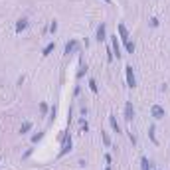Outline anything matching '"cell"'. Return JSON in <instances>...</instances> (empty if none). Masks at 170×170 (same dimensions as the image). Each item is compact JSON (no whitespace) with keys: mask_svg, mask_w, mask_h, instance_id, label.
<instances>
[{"mask_svg":"<svg viewBox=\"0 0 170 170\" xmlns=\"http://www.w3.org/2000/svg\"><path fill=\"white\" fill-rule=\"evenodd\" d=\"M125 119L127 121H133V119H135V107H133L131 101L125 103Z\"/></svg>","mask_w":170,"mask_h":170,"instance_id":"cell-1","label":"cell"},{"mask_svg":"<svg viewBox=\"0 0 170 170\" xmlns=\"http://www.w3.org/2000/svg\"><path fill=\"white\" fill-rule=\"evenodd\" d=\"M127 83H129V87H136V79H135V73H133V67L131 65H127Z\"/></svg>","mask_w":170,"mask_h":170,"instance_id":"cell-2","label":"cell"},{"mask_svg":"<svg viewBox=\"0 0 170 170\" xmlns=\"http://www.w3.org/2000/svg\"><path fill=\"white\" fill-rule=\"evenodd\" d=\"M150 115H152V119H162V117H164V109H162L160 105H152Z\"/></svg>","mask_w":170,"mask_h":170,"instance_id":"cell-3","label":"cell"},{"mask_svg":"<svg viewBox=\"0 0 170 170\" xmlns=\"http://www.w3.org/2000/svg\"><path fill=\"white\" fill-rule=\"evenodd\" d=\"M117 30H119V34H121V40H123V44H125V42H129V32H127L125 26H123V24H119V26H117Z\"/></svg>","mask_w":170,"mask_h":170,"instance_id":"cell-4","label":"cell"},{"mask_svg":"<svg viewBox=\"0 0 170 170\" xmlns=\"http://www.w3.org/2000/svg\"><path fill=\"white\" fill-rule=\"evenodd\" d=\"M105 40V22H101V26L97 28V42H103Z\"/></svg>","mask_w":170,"mask_h":170,"instance_id":"cell-5","label":"cell"},{"mask_svg":"<svg viewBox=\"0 0 170 170\" xmlns=\"http://www.w3.org/2000/svg\"><path fill=\"white\" fill-rule=\"evenodd\" d=\"M77 47H79V44H77L75 40H71V42H69V44L65 45V54H71V52H75Z\"/></svg>","mask_w":170,"mask_h":170,"instance_id":"cell-6","label":"cell"},{"mask_svg":"<svg viewBox=\"0 0 170 170\" xmlns=\"http://www.w3.org/2000/svg\"><path fill=\"white\" fill-rule=\"evenodd\" d=\"M111 38H113V50H115V56L121 57L123 54H121V45H119V42H117V36H111Z\"/></svg>","mask_w":170,"mask_h":170,"instance_id":"cell-7","label":"cell"},{"mask_svg":"<svg viewBox=\"0 0 170 170\" xmlns=\"http://www.w3.org/2000/svg\"><path fill=\"white\" fill-rule=\"evenodd\" d=\"M67 150H71V138H69V136L65 138V142H63V147H61V152H59V156H63Z\"/></svg>","mask_w":170,"mask_h":170,"instance_id":"cell-8","label":"cell"},{"mask_svg":"<svg viewBox=\"0 0 170 170\" xmlns=\"http://www.w3.org/2000/svg\"><path fill=\"white\" fill-rule=\"evenodd\" d=\"M109 123H111V127H113V131H115V133H121V127H119V123L115 121V117H113V115L109 117Z\"/></svg>","mask_w":170,"mask_h":170,"instance_id":"cell-9","label":"cell"},{"mask_svg":"<svg viewBox=\"0 0 170 170\" xmlns=\"http://www.w3.org/2000/svg\"><path fill=\"white\" fill-rule=\"evenodd\" d=\"M26 26H28V20H18V24H16V32H22Z\"/></svg>","mask_w":170,"mask_h":170,"instance_id":"cell-10","label":"cell"},{"mask_svg":"<svg viewBox=\"0 0 170 170\" xmlns=\"http://www.w3.org/2000/svg\"><path fill=\"white\" fill-rule=\"evenodd\" d=\"M54 47H56V44H54V42H52V44H47L44 47V56H50V52H54Z\"/></svg>","mask_w":170,"mask_h":170,"instance_id":"cell-11","label":"cell"},{"mask_svg":"<svg viewBox=\"0 0 170 170\" xmlns=\"http://www.w3.org/2000/svg\"><path fill=\"white\" fill-rule=\"evenodd\" d=\"M125 47H127V52H129V54H133V52H135V44H133L131 40H129V42H125Z\"/></svg>","mask_w":170,"mask_h":170,"instance_id":"cell-12","label":"cell"},{"mask_svg":"<svg viewBox=\"0 0 170 170\" xmlns=\"http://www.w3.org/2000/svg\"><path fill=\"white\" fill-rule=\"evenodd\" d=\"M30 129H32V123H24V125H22V129H20V133L24 135V133H28Z\"/></svg>","mask_w":170,"mask_h":170,"instance_id":"cell-13","label":"cell"},{"mask_svg":"<svg viewBox=\"0 0 170 170\" xmlns=\"http://www.w3.org/2000/svg\"><path fill=\"white\" fill-rule=\"evenodd\" d=\"M148 135H150V138H152V142L156 145V136H154V127H150V131H148Z\"/></svg>","mask_w":170,"mask_h":170,"instance_id":"cell-14","label":"cell"},{"mask_svg":"<svg viewBox=\"0 0 170 170\" xmlns=\"http://www.w3.org/2000/svg\"><path fill=\"white\" fill-rule=\"evenodd\" d=\"M89 87H91V91H97V85H95V79H89Z\"/></svg>","mask_w":170,"mask_h":170,"instance_id":"cell-15","label":"cell"},{"mask_svg":"<svg viewBox=\"0 0 170 170\" xmlns=\"http://www.w3.org/2000/svg\"><path fill=\"white\" fill-rule=\"evenodd\" d=\"M103 142H105V145H107V147H109V145H111V140H109V136H107V135H103Z\"/></svg>","mask_w":170,"mask_h":170,"instance_id":"cell-16","label":"cell"},{"mask_svg":"<svg viewBox=\"0 0 170 170\" xmlns=\"http://www.w3.org/2000/svg\"><path fill=\"white\" fill-rule=\"evenodd\" d=\"M150 26H152V28H156V26H158V20H156V18H152V20H150Z\"/></svg>","mask_w":170,"mask_h":170,"instance_id":"cell-17","label":"cell"},{"mask_svg":"<svg viewBox=\"0 0 170 170\" xmlns=\"http://www.w3.org/2000/svg\"><path fill=\"white\" fill-rule=\"evenodd\" d=\"M40 138H42V135H34V136H32V142H38Z\"/></svg>","mask_w":170,"mask_h":170,"instance_id":"cell-18","label":"cell"},{"mask_svg":"<svg viewBox=\"0 0 170 170\" xmlns=\"http://www.w3.org/2000/svg\"><path fill=\"white\" fill-rule=\"evenodd\" d=\"M105 2H111V0H105Z\"/></svg>","mask_w":170,"mask_h":170,"instance_id":"cell-19","label":"cell"},{"mask_svg":"<svg viewBox=\"0 0 170 170\" xmlns=\"http://www.w3.org/2000/svg\"><path fill=\"white\" fill-rule=\"evenodd\" d=\"M105 170H111V168H105Z\"/></svg>","mask_w":170,"mask_h":170,"instance_id":"cell-20","label":"cell"}]
</instances>
